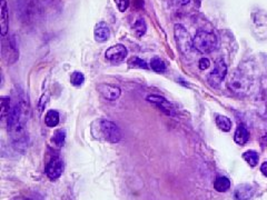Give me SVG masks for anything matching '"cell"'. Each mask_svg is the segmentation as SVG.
Returning <instances> with one entry per match:
<instances>
[{
	"mask_svg": "<svg viewBox=\"0 0 267 200\" xmlns=\"http://www.w3.org/2000/svg\"><path fill=\"white\" fill-rule=\"evenodd\" d=\"M134 32H135L138 38H142L147 32V25L146 22L143 18H140L134 25Z\"/></svg>",
	"mask_w": 267,
	"mask_h": 200,
	"instance_id": "cell-19",
	"label": "cell"
},
{
	"mask_svg": "<svg viewBox=\"0 0 267 200\" xmlns=\"http://www.w3.org/2000/svg\"><path fill=\"white\" fill-rule=\"evenodd\" d=\"M260 172L263 173V176H265L267 178V161L261 163V166H260Z\"/></svg>",
	"mask_w": 267,
	"mask_h": 200,
	"instance_id": "cell-29",
	"label": "cell"
},
{
	"mask_svg": "<svg viewBox=\"0 0 267 200\" xmlns=\"http://www.w3.org/2000/svg\"><path fill=\"white\" fill-rule=\"evenodd\" d=\"M3 54H4V57L6 58L9 65L16 63L19 57V53L17 49V44L16 42H15L14 37L10 38L7 43H4Z\"/></svg>",
	"mask_w": 267,
	"mask_h": 200,
	"instance_id": "cell-8",
	"label": "cell"
},
{
	"mask_svg": "<svg viewBox=\"0 0 267 200\" xmlns=\"http://www.w3.org/2000/svg\"><path fill=\"white\" fill-rule=\"evenodd\" d=\"M227 88L234 95L244 96L250 89V80L242 73H234L227 80Z\"/></svg>",
	"mask_w": 267,
	"mask_h": 200,
	"instance_id": "cell-3",
	"label": "cell"
},
{
	"mask_svg": "<svg viewBox=\"0 0 267 200\" xmlns=\"http://www.w3.org/2000/svg\"><path fill=\"white\" fill-rule=\"evenodd\" d=\"M243 159L248 163L250 167H255V166H257L258 160H259V156H258L257 151L247 150L243 153Z\"/></svg>",
	"mask_w": 267,
	"mask_h": 200,
	"instance_id": "cell-18",
	"label": "cell"
},
{
	"mask_svg": "<svg viewBox=\"0 0 267 200\" xmlns=\"http://www.w3.org/2000/svg\"><path fill=\"white\" fill-rule=\"evenodd\" d=\"M260 143H261V146L267 147V132H265L264 135L260 137Z\"/></svg>",
	"mask_w": 267,
	"mask_h": 200,
	"instance_id": "cell-30",
	"label": "cell"
},
{
	"mask_svg": "<svg viewBox=\"0 0 267 200\" xmlns=\"http://www.w3.org/2000/svg\"><path fill=\"white\" fill-rule=\"evenodd\" d=\"M174 35H175L176 44L179 50H181L184 55L191 53V50L194 48L193 39L191 38V36H189L184 26L178 24L175 25V27H174Z\"/></svg>",
	"mask_w": 267,
	"mask_h": 200,
	"instance_id": "cell-4",
	"label": "cell"
},
{
	"mask_svg": "<svg viewBox=\"0 0 267 200\" xmlns=\"http://www.w3.org/2000/svg\"><path fill=\"white\" fill-rule=\"evenodd\" d=\"M128 65L130 68H138V69H148V65L145 60H143L140 57H131L128 60Z\"/></svg>",
	"mask_w": 267,
	"mask_h": 200,
	"instance_id": "cell-22",
	"label": "cell"
},
{
	"mask_svg": "<svg viewBox=\"0 0 267 200\" xmlns=\"http://www.w3.org/2000/svg\"><path fill=\"white\" fill-rule=\"evenodd\" d=\"M217 45L218 42L215 34L206 30H199L193 38V47L200 54L213 53L217 48Z\"/></svg>",
	"mask_w": 267,
	"mask_h": 200,
	"instance_id": "cell-2",
	"label": "cell"
},
{
	"mask_svg": "<svg viewBox=\"0 0 267 200\" xmlns=\"http://www.w3.org/2000/svg\"><path fill=\"white\" fill-rule=\"evenodd\" d=\"M128 55V50L124 45L117 44L111 46L106 50L105 57L107 60L111 61V63H120V61L125 60Z\"/></svg>",
	"mask_w": 267,
	"mask_h": 200,
	"instance_id": "cell-6",
	"label": "cell"
},
{
	"mask_svg": "<svg viewBox=\"0 0 267 200\" xmlns=\"http://www.w3.org/2000/svg\"><path fill=\"white\" fill-rule=\"evenodd\" d=\"M226 75H227V66L225 65L223 60H219L215 65L214 69L210 71V74L208 76V83L209 85H212L214 87H217L222 81L225 79Z\"/></svg>",
	"mask_w": 267,
	"mask_h": 200,
	"instance_id": "cell-5",
	"label": "cell"
},
{
	"mask_svg": "<svg viewBox=\"0 0 267 200\" xmlns=\"http://www.w3.org/2000/svg\"><path fill=\"white\" fill-rule=\"evenodd\" d=\"M147 101H150L151 104L155 105L157 108L161 109L165 115L167 116L173 115L174 111L173 106L171 105V102H169L166 98H164V97L158 95H151L147 97Z\"/></svg>",
	"mask_w": 267,
	"mask_h": 200,
	"instance_id": "cell-9",
	"label": "cell"
},
{
	"mask_svg": "<svg viewBox=\"0 0 267 200\" xmlns=\"http://www.w3.org/2000/svg\"><path fill=\"white\" fill-rule=\"evenodd\" d=\"M234 140L239 146H244L249 140V131L245 125H238L234 133Z\"/></svg>",
	"mask_w": 267,
	"mask_h": 200,
	"instance_id": "cell-14",
	"label": "cell"
},
{
	"mask_svg": "<svg viewBox=\"0 0 267 200\" xmlns=\"http://www.w3.org/2000/svg\"><path fill=\"white\" fill-rule=\"evenodd\" d=\"M94 37L97 43H105L110 37V29L108 25L104 22L98 23L95 26L94 29Z\"/></svg>",
	"mask_w": 267,
	"mask_h": 200,
	"instance_id": "cell-12",
	"label": "cell"
},
{
	"mask_svg": "<svg viewBox=\"0 0 267 200\" xmlns=\"http://www.w3.org/2000/svg\"><path fill=\"white\" fill-rule=\"evenodd\" d=\"M45 171L50 180H56V179H58L61 176V173L64 171V163L60 159H53V160H50L47 163Z\"/></svg>",
	"mask_w": 267,
	"mask_h": 200,
	"instance_id": "cell-10",
	"label": "cell"
},
{
	"mask_svg": "<svg viewBox=\"0 0 267 200\" xmlns=\"http://www.w3.org/2000/svg\"><path fill=\"white\" fill-rule=\"evenodd\" d=\"M9 27V16H8V8L6 0H2L0 3V32H2V36L5 37L8 33Z\"/></svg>",
	"mask_w": 267,
	"mask_h": 200,
	"instance_id": "cell-13",
	"label": "cell"
},
{
	"mask_svg": "<svg viewBox=\"0 0 267 200\" xmlns=\"http://www.w3.org/2000/svg\"><path fill=\"white\" fill-rule=\"evenodd\" d=\"M97 90L104 97L106 100L114 101L119 98L121 95V90L119 87L110 84H99L97 86Z\"/></svg>",
	"mask_w": 267,
	"mask_h": 200,
	"instance_id": "cell-7",
	"label": "cell"
},
{
	"mask_svg": "<svg viewBox=\"0 0 267 200\" xmlns=\"http://www.w3.org/2000/svg\"><path fill=\"white\" fill-rule=\"evenodd\" d=\"M134 7L137 9H143L144 8V0H134Z\"/></svg>",
	"mask_w": 267,
	"mask_h": 200,
	"instance_id": "cell-28",
	"label": "cell"
},
{
	"mask_svg": "<svg viewBox=\"0 0 267 200\" xmlns=\"http://www.w3.org/2000/svg\"><path fill=\"white\" fill-rule=\"evenodd\" d=\"M14 200H44V197L37 191H26Z\"/></svg>",
	"mask_w": 267,
	"mask_h": 200,
	"instance_id": "cell-21",
	"label": "cell"
},
{
	"mask_svg": "<svg viewBox=\"0 0 267 200\" xmlns=\"http://www.w3.org/2000/svg\"><path fill=\"white\" fill-rule=\"evenodd\" d=\"M115 4L118 8V10L121 13L126 12L130 5V0H115Z\"/></svg>",
	"mask_w": 267,
	"mask_h": 200,
	"instance_id": "cell-26",
	"label": "cell"
},
{
	"mask_svg": "<svg viewBox=\"0 0 267 200\" xmlns=\"http://www.w3.org/2000/svg\"><path fill=\"white\" fill-rule=\"evenodd\" d=\"M198 67H199V69L200 70H206L208 69L209 67H210V61L208 58H202L199 60V63H198Z\"/></svg>",
	"mask_w": 267,
	"mask_h": 200,
	"instance_id": "cell-27",
	"label": "cell"
},
{
	"mask_svg": "<svg viewBox=\"0 0 267 200\" xmlns=\"http://www.w3.org/2000/svg\"><path fill=\"white\" fill-rule=\"evenodd\" d=\"M214 188L218 192H226L230 188V180L225 176L217 177L214 181Z\"/></svg>",
	"mask_w": 267,
	"mask_h": 200,
	"instance_id": "cell-15",
	"label": "cell"
},
{
	"mask_svg": "<svg viewBox=\"0 0 267 200\" xmlns=\"http://www.w3.org/2000/svg\"><path fill=\"white\" fill-rule=\"evenodd\" d=\"M151 67L154 71H156V73H165L166 71L165 61L159 57H154L151 60Z\"/></svg>",
	"mask_w": 267,
	"mask_h": 200,
	"instance_id": "cell-20",
	"label": "cell"
},
{
	"mask_svg": "<svg viewBox=\"0 0 267 200\" xmlns=\"http://www.w3.org/2000/svg\"><path fill=\"white\" fill-rule=\"evenodd\" d=\"M0 112H2V118H5L10 114V99L8 97H2L0 99Z\"/></svg>",
	"mask_w": 267,
	"mask_h": 200,
	"instance_id": "cell-24",
	"label": "cell"
},
{
	"mask_svg": "<svg viewBox=\"0 0 267 200\" xmlns=\"http://www.w3.org/2000/svg\"><path fill=\"white\" fill-rule=\"evenodd\" d=\"M188 2H189V0H179V3L183 4V5H185V4H188Z\"/></svg>",
	"mask_w": 267,
	"mask_h": 200,
	"instance_id": "cell-31",
	"label": "cell"
},
{
	"mask_svg": "<svg viewBox=\"0 0 267 200\" xmlns=\"http://www.w3.org/2000/svg\"><path fill=\"white\" fill-rule=\"evenodd\" d=\"M254 192L255 188L251 184L242 183L235 188L234 197L236 198V200H249L254 196Z\"/></svg>",
	"mask_w": 267,
	"mask_h": 200,
	"instance_id": "cell-11",
	"label": "cell"
},
{
	"mask_svg": "<svg viewBox=\"0 0 267 200\" xmlns=\"http://www.w3.org/2000/svg\"><path fill=\"white\" fill-rule=\"evenodd\" d=\"M65 139H66L65 130L59 129V130H57L54 133L53 138H51V142H53L56 147H61V146L64 145Z\"/></svg>",
	"mask_w": 267,
	"mask_h": 200,
	"instance_id": "cell-23",
	"label": "cell"
},
{
	"mask_svg": "<svg viewBox=\"0 0 267 200\" xmlns=\"http://www.w3.org/2000/svg\"><path fill=\"white\" fill-rule=\"evenodd\" d=\"M46 125L50 128H54L59 124V114L56 110H49L45 116Z\"/></svg>",
	"mask_w": 267,
	"mask_h": 200,
	"instance_id": "cell-17",
	"label": "cell"
},
{
	"mask_svg": "<svg viewBox=\"0 0 267 200\" xmlns=\"http://www.w3.org/2000/svg\"><path fill=\"white\" fill-rule=\"evenodd\" d=\"M70 83H71V85H74L75 87H80L81 85L85 83L84 74L79 73V71H75V73H73L70 76Z\"/></svg>",
	"mask_w": 267,
	"mask_h": 200,
	"instance_id": "cell-25",
	"label": "cell"
},
{
	"mask_svg": "<svg viewBox=\"0 0 267 200\" xmlns=\"http://www.w3.org/2000/svg\"><path fill=\"white\" fill-rule=\"evenodd\" d=\"M92 133L95 137L107 142L117 143L121 139V131L114 122L107 119L96 120L92 125Z\"/></svg>",
	"mask_w": 267,
	"mask_h": 200,
	"instance_id": "cell-1",
	"label": "cell"
},
{
	"mask_svg": "<svg viewBox=\"0 0 267 200\" xmlns=\"http://www.w3.org/2000/svg\"><path fill=\"white\" fill-rule=\"evenodd\" d=\"M215 122H216V126L218 127V129L222 131L228 132L230 129H232V120L229 119L228 117L223 116V115H217L216 118H215Z\"/></svg>",
	"mask_w": 267,
	"mask_h": 200,
	"instance_id": "cell-16",
	"label": "cell"
}]
</instances>
